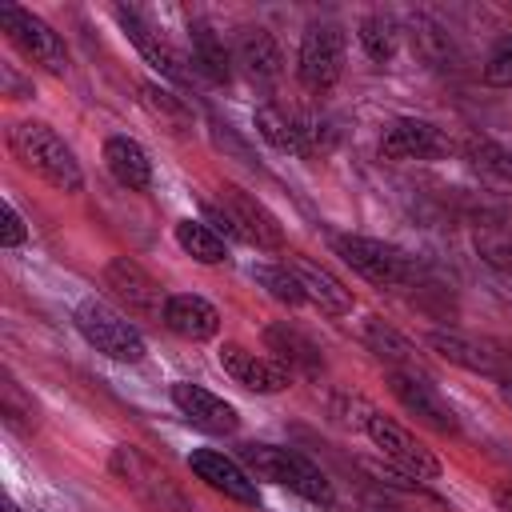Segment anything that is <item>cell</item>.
Instances as JSON below:
<instances>
[{
  "label": "cell",
  "mask_w": 512,
  "mask_h": 512,
  "mask_svg": "<svg viewBox=\"0 0 512 512\" xmlns=\"http://www.w3.org/2000/svg\"><path fill=\"white\" fill-rule=\"evenodd\" d=\"M140 96H144L148 112H152V116H160L168 128L184 132V128L192 124V112H188V104H184L176 92H168V88H160V84H140Z\"/></svg>",
  "instance_id": "f546056e"
},
{
  "label": "cell",
  "mask_w": 512,
  "mask_h": 512,
  "mask_svg": "<svg viewBox=\"0 0 512 512\" xmlns=\"http://www.w3.org/2000/svg\"><path fill=\"white\" fill-rule=\"evenodd\" d=\"M232 60H236V64L244 68V76L256 80V84H272V80L280 76V68H284L276 36H272L268 28H260V24L236 28V36H232Z\"/></svg>",
  "instance_id": "ac0fdd59"
},
{
  "label": "cell",
  "mask_w": 512,
  "mask_h": 512,
  "mask_svg": "<svg viewBox=\"0 0 512 512\" xmlns=\"http://www.w3.org/2000/svg\"><path fill=\"white\" fill-rule=\"evenodd\" d=\"M484 80L492 88H512V32L492 44V52L484 60Z\"/></svg>",
  "instance_id": "d6a6232c"
},
{
  "label": "cell",
  "mask_w": 512,
  "mask_h": 512,
  "mask_svg": "<svg viewBox=\"0 0 512 512\" xmlns=\"http://www.w3.org/2000/svg\"><path fill=\"white\" fill-rule=\"evenodd\" d=\"M104 164L128 192H148L152 184V160L132 136H108L104 140Z\"/></svg>",
  "instance_id": "603a6c76"
},
{
  "label": "cell",
  "mask_w": 512,
  "mask_h": 512,
  "mask_svg": "<svg viewBox=\"0 0 512 512\" xmlns=\"http://www.w3.org/2000/svg\"><path fill=\"white\" fill-rule=\"evenodd\" d=\"M24 240H28V228H24L20 212L4 200V208H0V244H4V248H20Z\"/></svg>",
  "instance_id": "e575fe53"
},
{
  "label": "cell",
  "mask_w": 512,
  "mask_h": 512,
  "mask_svg": "<svg viewBox=\"0 0 512 512\" xmlns=\"http://www.w3.org/2000/svg\"><path fill=\"white\" fill-rule=\"evenodd\" d=\"M104 284L112 288V296L132 312V316H144V320H164V288L128 256H112L104 264Z\"/></svg>",
  "instance_id": "30bf717a"
},
{
  "label": "cell",
  "mask_w": 512,
  "mask_h": 512,
  "mask_svg": "<svg viewBox=\"0 0 512 512\" xmlns=\"http://www.w3.org/2000/svg\"><path fill=\"white\" fill-rule=\"evenodd\" d=\"M360 340L372 356L388 360L392 368H412L416 372V348L408 344V336H400L392 324H384L380 316H368V324L360 328Z\"/></svg>",
  "instance_id": "4316f807"
},
{
  "label": "cell",
  "mask_w": 512,
  "mask_h": 512,
  "mask_svg": "<svg viewBox=\"0 0 512 512\" xmlns=\"http://www.w3.org/2000/svg\"><path fill=\"white\" fill-rule=\"evenodd\" d=\"M220 208L228 212L232 228H236V240L252 244V248H264V252H280L284 248V228L280 220L252 196L244 192L240 184H224L220 188Z\"/></svg>",
  "instance_id": "9c48e42d"
},
{
  "label": "cell",
  "mask_w": 512,
  "mask_h": 512,
  "mask_svg": "<svg viewBox=\"0 0 512 512\" xmlns=\"http://www.w3.org/2000/svg\"><path fill=\"white\" fill-rule=\"evenodd\" d=\"M388 388H392V396H396L416 420H424L428 428H436V432H460L456 412L444 404V396L436 392V384H432L428 376H420V372H412V368H392V372H388Z\"/></svg>",
  "instance_id": "7c38bea8"
},
{
  "label": "cell",
  "mask_w": 512,
  "mask_h": 512,
  "mask_svg": "<svg viewBox=\"0 0 512 512\" xmlns=\"http://www.w3.org/2000/svg\"><path fill=\"white\" fill-rule=\"evenodd\" d=\"M4 512H20V508H16V504H12V500H4Z\"/></svg>",
  "instance_id": "74e56055"
},
{
  "label": "cell",
  "mask_w": 512,
  "mask_h": 512,
  "mask_svg": "<svg viewBox=\"0 0 512 512\" xmlns=\"http://www.w3.org/2000/svg\"><path fill=\"white\" fill-rule=\"evenodd\" d=\"M0 28H4V36L16 44V52L28 56L32 64H40L44 72H52V76H64V72H68V48H64L60 32H52V28H48L40 16H32L28 8L4 4V8H0Z\"/></svg>",
  "instance_id": "8992f818"
},
{
  "label": "cell",
  "mask_w": 512,
  "mask_h": 512,
  "mask_svg": "<svg viewBox=\"0 0 512 512\" xmlns=\"http://www.w3.org/2000/svg\"><path fill=\"white\" fill-rule=\"evenodd\" d=\"M116 20H120V28L128 32V40L136 44V52H140L160 76H168L172 84H192V68H188V60H184V56H180V52H176V48H172V44H168V40H164V36L136 12V8H124V4H120V8H116Z\"/></svg>",
  "instance_id": "4fadbf2b"
},
{
  "label": "cell",
  "mask_w": 512,
  "mask_h": 512,
  "mask_svg": "<svg viewBox=\"0 0 512 512\" xmlns=\"http://www.w3.org/2000/svg\"><path fill=\"white\" fill-rule=\"evenodd\" d=\"M252 276H256V284H264V288H268V296H272V300H280V304H288V308L304 304V288H300V280L292 276V268H288V264H256V268H252Z\"/></svg>",
  "instance_id": "4dcf8cb0"
},
{
  "label": "cell",
  "mask_w": 512,
  "mask_h": 512,
  "mask_svg": "<svg viewBox=\"0 0 512 512\" xmlns=\"http://www.w3.org/2000/svg\"><path fill=\"white\" fill-rule=\"evenodd\" d=\"M428 348L436 356H444L448 364H456V368H468V372H480V376H496V380L512 376V356L492 348V344H484V340H468L460 332H428Z\"/></svg>",
  "instance_id": "9a60e30c"
},
{
  "label": "cell",
  "mask_w": 512,
  "mask_h": 512,
  "mask_svg": "<svg viewBox=\"0 0 512 512\" xmlns=\"http://www.w3.org/2000/svg\"><path fill=\"white\" fill-rule=\"evenodd\" d=\"M8 148H12V156L28 172H36L40 180H48L56 192H80L84 188V172H80L72 148L44 120H16L8 128Z\"/></svg>",
  "instance_id": "6da1fadb"
},
{
  "label": "cell",
  "mask_w": 512,
  "mask_h": 512,
  "mask_svg": "<svg viewBox=\"0 0 512 512\" xmlns=\"http://www.w3.org/2000/svg\"><path fill=\"white\" fill-rule=\"evenodd\" d=\"M164 324L184 340H212L220 332V312L196 292H176L164 304Z\"/></svg>",
  "instance_id": "44dd1931"
},
{
  "label": "cell",
  "mask_w": 512,
  "mask_h": 512,
  "mask_svg": "<svg viewBox=\"0 0 512 512\" xmlns=\"http://www.w3.org/2000/svg\"><path fill=\"white\" fill-rule=\"evenodd\" d=\"M368 512H392V508H380V504H368Z\"/></svg>",
  "instance_id": "f35d334b"
},
{
  "label": "cell",
  "mask_w": 512,
  "mask_h": 512,
  "mask_svg": "<svg viewBox=\"0 0 512 512\" xmlns=\"http://www.w3.org/2000/svg\"><path fill=\"white\" fill-rule=\"evenodd\" d=\"M452 152V140L420 116H400L380 132V156L388 160H440Z\"/></svg>",
  "instance_id": "8fae6325"
},
{
  "label": "cell",
  "mask_w": 512,
  "mask_h": 512,
  "mask_svg": "<svg viewBox=\"0 0 512 512\" xmlns=\"http://www.w3.org/2000/svg\"><path fill=\"white\" fill-rule=\"evenodd\" d=\"M344 72V32L336 24H308L300 36L296 76L308 92H328Z\"/></svg>",
  "instance_id": "ba28073f"
},
{
  "label": "cell",
  "mask_w": 512,
  "mask_h": 512,
  "mask_svg": "<svg viewBox=\"0 0 512 512\" xmlns=\"http://www.w3.org/2000/svg\"><path fill=\"white\" fill-rule=\"evenodd\" d=\"M284 264H288L292 276L300 280L304 300H308L312 308H320L324 316H348V312H352V292H348L344 280H336L324 264H316V260H308V256H288Z\"/></svg>",
  "instance_id": "d6986e66"
},
{
  "label": "cell",
  "mask_w": 512,
  "mask_h": 512,
  "mask_svg": "<svg viewBox=\"0 0 512 512\" xmlns=\"http://www.w3.org/2000/svg\"><path fill=\"white\" fill-rule=\"evenodd\" d=\"M256 132L276 148V152H292V156H312L308 152V140H304V124L296 112L280 108V104H260L256 116H252Z\"/></svg>",
  "instance_id": "cb8c5ba5"
},
{
  "label": "cell",
  "mask_w": 512,
  "mask_h": 512,
  "mask_svg": "<svg viewBox=\"0 0 512 512\" xmlns=\"http://www.w3.org/2000/svg\"><path fill=\"white\" fill-rule=\"evenodd\" d=\"M108 468H112V476H116L148 512H200V508L180 492V484H176L156 460H148L136 444L112 448Z\"/></svg>",
  "instance_id": "3957f363"
},
{
  "label": "cell",
  "mask_w": 512,
  "mask_h": 512,
  "mask_svg": "<svg viewBox=\"0 0 512 512\" xmlns=\"http://www.w3.org/2000/svg\"><path fill=\"white\" fill-rule=\"evenodd\" d=\"M220 368L236 380V384H244L248 392H284L288 384H292V372L280 364V360H272V356H256V352H248L244 344H224L220 348Z\"/></svg>",
  "instance_id": "e0dca14e"
},
{
  "label": "cell",
  "mask_w": 512,
  "mask_h": 512,
  "mask_svg": "<svg viewBox=\"0 0 512 512\" xmlns=\"http://www.w3.org/2000/svg\"><path fill=\"white\" fill-rule=\"evenodd\" d=\"M500 400L512 408V376H504V380H500Z\"/></svg>",
  "instance_id": "8d00e7d4"
},
{
  "label": "cell",
  "mask_w": 512,
  "mask_h": 512,
  "mask_svg": "<svg viewBox=\"0 0 512 512\" xmlns=\"http://www.w3.org/2000/svg\"><path fill=\"white\" fill-rule=\"evenodd\" d=\"M492 500L500 504V512H512V480L496 484V488H492Z\"/></svg>",
  "instance_id": "d590c367"
},
{
  "label": "cell",
  "mask_w": 512,
  "mask_h": 512,
  "mask_svg": "<svg viewBox=\"0 0 512 512\" xmlns=\"http://www.w3.org/2000/svg\"><path fill=\"white\" fill-rule=\"evenodd\" d=\"M408 36H412V52L428 64V68H452L456 48L444 24H436L432 16H412L408 20Z\"/></svg>",
  "instance_id": "484cf974"
},
{
  "label": "cell",
  "mask_w": 512,
  "mask_h": 512,
  "mask_svg": "<svg viewBox=\"0 0 512 512\" xmlns=\"http://www.w3.org/2000/svg\"><path fill=\"white\" fill-rule=\"evenodd\" d=\"M188 468H192L196 480H204L212 492H220V496H228V500H236V504H260L256 480H252L236 460H228L224 452H216V448H196V452L188 456Z\"/></svg>",
  "instance_id": "2e32d148"
},
{
  "label": "cell",
  "mask_w": 512,
  "mask_h": 512,
  "mask_svg": "<svg viewBox=\"0 0 512 512\" xmlns=\"http://www.w3.org/2000/svg\"><path fill=\"white\" fill-rule=\"evenodd\" d=\"M240 456H244V464H248L256 476H264V480H272V484H280V488L304 496L308 504H320V508H332V504H336L332 480H328L308 456H300V452H292V448H276V444H244Z\"/></svg>",
  "instance_id": "7a4b0ae2"
},
{
  "label": "cell",
  "mask_w": 512,
  "mask_h": 512,
  "mask_svg": "<svg viewBox=\"0 0 512 512\" xmlns=\"http://www.w3.org/2000/svg\"><path fill=\"white\" fill-rule=\"evenodd\" d=\"M264 344H268L272 360H280L288 372L320 376V368H324V356H320V348L312 344V336H304V332L292 328L288 320H284V324H268V328H264Z\"/></svg>",
  "instance_id": "ffe728a7"
},
{
  "label": "cell",
  "mask_w": 512,
  "mask_h": 512,
  "mask_svg": "<svg viewBox=\"0 0 512 512\" xmlns=\"http://www.w3.org/2000/svg\"><path fill=\"white\" fill-rule=\"evenodd\" d=\"M332 248L336 256L360 272L364 280L380 284V288H396V284H408L416 276V264L404 248L396 244H384V240H372V236H352V232H340L332 236Z\"/></svg>",
  "instance_id": "277c9868"
},
{
  "label": "cell",
  "mask_w": 512,
  "mask_h": 512,
  "mask_svg": "<svg viewBox=\"0 0 512 512\" xmlns=\"http://www.w3.org/2000/svg\"><path fill=\"white\" fill-rule=\"evenodd\" d=\"M168 396H172V404L184 412V420H188V424H196L200 432H212V436H232V432L240 428L236 408H232L224 396L208 392L204 384L176 380V384L168 388Z\"/></svg>",
  "instance_id": "5bb4252c"
},
{
  "label": "cell",
  "mask_w": 512,
  "mask_h": 512,
  "mask_svg": "<svg viewBox=\"0 0 512 512\" xmlns=\"http://www.w3.org/2000/svg\"><path fill=\"white\" fill-rule=\"evenodd\" d=\"M4 396H0V408H4V420L12 424V428H20V432H28V428H36V408H32V400L24 404L20 400V392H16V384L4 376V388H0Z\"/></svg>",
  "instance_id": "836d02e7"
},
{
  "label": "cell",
  "mask_w": 512,
  "mask_h": 512,
  "mask_svg": "<svg viewBox=\"0 0 512 512\" xmlns=\"http://www.w3.org/2000/svg\"><path fill=\"white\" fill-rule=\"evenodd\" d=\"M476 252L484 264L500 268V272H512V228L508 224H484L476 232Z\"/></svg>",
  "instance_id": "1f68e13d"
},
{
  "label": "cell",
  "mask_w": 512,
  "mask_h": 512,
  "mask_svg": "<svg viewBox=\"0 0 512 512\" xmlns=\"http://www.w3.org/2000/svg\"><path fill=\"white\" fill-rule=\"evenodd\" d=\"M188 40H192V72H200L212 84H228L232 80V52L224 48V36L208 20H192Z\"/></svg>",
  "instance_id": "7402d4cb"
},
{
  "label": "cell",
  "mask_w": 512,
  "mask_h": 512,
  "mask_svg": "<svg viewBox=\"0 0 512 512\" xmlns=\"http://www.w3.org/2000/svg\"><path fill=\"white\" fill-rule=\"evenodd\" d=\"M356 36H360V48H364L376 64H388V60L396 56L400 28H396V20H392V16H384V12H368V16L360 20Z\"/></svg>",
  "instance_id": "f1b7e54d"
},
{
  "label": "cell",
  "mask_w": 512,
  "mask_h": 512,
  "mask_svg": "<svg viewBox=\"0 0 512 512\" xmlns=\"http://www.w3.org/2000/svg\"><path fill=\"white\" fill-rule=\"evenodd\" d=\"M76 328H80V336L96 352H104V356H112L120 364L144 360V336H140V328L132 320H124L116 308H108L104 300H84L76 308Z\"/></svg>",
  "instance_id": "5b68a950"
},
{
  "label": "cell",
  "mask_w": 512,
  "mask_h": 512,
  "mask_svg": "<svg viewBox=\"0 0 512 512\" xmlns=\"http://www.w3.org/2000/svg\"><path fill=\"white\" fill-rule=\"evenodd\" d=\"M464 160L480 180H488L496 188H512V148H504L488 136H468L464 140Z\"/></svg>",
  "instance_id": "d4e9b609"
},
{
  "label": "cell",
  "mask_w": 512,
  "mask_h": 512,
  "mask_svg": "<svg viewBox=\"0 0 512 512\" xmlns=\"http://www.w3.org/2000/svg\"><path fill=\"white\" fill-rule=\"evenodd\" d=\"M364 432H368V440H372L396 468H404L408 476H416V480H436V476L444 472L440 460L432 456V448H428L424 440H416L400 420H392V416H384V412H368Z\"/></svg>",
  "instance_id": "52a82bcc"
},
{
  "label": "cell",
  "mask_w": 512,
  "mask_h": 512,
  "mask_svg": "<svg viewBox=\"0 0 512 512\" xmlns=\"http://www.w3.org/2000/svg\"><path fill=\"white\" fill-rule=\"evenodd\" d=\"M176 244L184 256H192L196 264H220L228 260V248H224V236L204 224V220H180L176 224Z\"/></svg>",
  "instance_id": "83f0119b"
}]
</instances>
